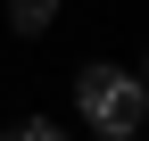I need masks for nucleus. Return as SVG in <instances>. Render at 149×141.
<instances>
[{"instance_id": "obj_3", "label": "nucleus", "mask_w": 149, "mask_h": 141, "mask_svg": "<svg viewBox=\"0 0 149 141\" xmlns=\"http://www.w3.org/2000/svg\"><path fill=\"white\" fill-rule=\"evenodd\" d=\"M0 141H66V125H50V116H25V125H8Z\"/></svg>"}, {"instance_id": "obj_2", "label": "nucleus", "mask_w": 149, "mask_h": 141, "mask_svg": "<svg viewBox=\"0 0 149 141\" xmlns=\"http://www.w3.org/2000/svg\"><path fill=\"white\" fill-rule=\"evenodd\" d=\"M50 17H58V0H8V33H50Z\"/></svg>"}, {"instance_id": "obj_1", "label": "nucleus", "mask_w": 149, "mask_h": 141, "mask_svg": "<svg viewBox=\"0 0 149 141\" xmlns=\"http://www.w3.org/2000/svg\"><path fill=\"white\" fill-rule=\"evenodd\" d=\"M74 108H83V125L100 141H133L149 125V91L133 83V66H108V58L74 75Z\"/></svg>"}, {"instance_id": "obj_4", "label": "nucleus", "mask_w": 149, "mask_h": 141, "mask_svg": "<svg viewBox=\"0 0 149 141\" xmlns=\"http://www.w3.org/2000/svg\"><path fill=\"white\" fill-rule=\"evenodd\" d=\"M133 83H141V91H149V50H141V75H133Z\"/></svg>"}]
</instances>
